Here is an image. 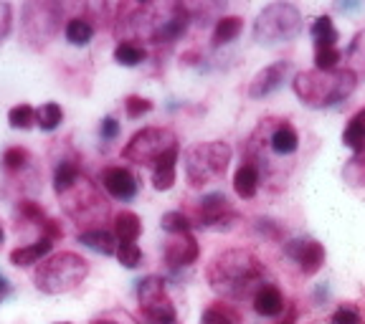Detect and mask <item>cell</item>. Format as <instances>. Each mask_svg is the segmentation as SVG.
Here are the masks:
<instances>
[{
  "mask_svg": "<svg viewBox=\"0 0 365 324\" xmlns=\"http://www.w3.org/2000/svg\"><path fill=\"white\" fill-rule=\"evenodd\" d=\"M244 31V21L239 16H223L218 18L216 28H213V46H226Z\"/></svg>",
  "mask_w": 365,
  "mask_h": 324,
  "instance_id": "obj_22",
  "label": "cell"
},
{
  "mask_svg": "<svg viewBox=\"0 0 365 324\" xmlns=\"http://www.w3.org/2000/svg\"><path fill=\"white\" fill-rule=\"evenodd\" d=\"M173 147H178V137L168 127H148V130L137 132L132 137L127 147L122 150V157L137 162V165H153L158 162L165 152H170Z\"/></svg>",
  "mask_w": 365,
  "mask_h": 324,
  "instance_id": "obj_7",
  "label": "cell"
},
{
  "mask_svg": "<svg viewBox=\"0 0 365 324\" xmlns=\"http://www.w3.org/2000/svg\"><path fill=\"white\" fill-rule=\"evenodd\" d=\"M137 299H140V309H143V317L148 319V324H178L175 304L165 294L163 279L148 276V279L137 281Z\"/></svg>",
  "mask_w": 365,
  "mask_h": 324,
  "instance_id": "obj_8",
  "label": "cell"
},
{
  "mask_svg": "<svg viewBox=\"0 0 365 324\" xmlns=\"http://www.w3.org/2000/svg\"><path fill=\"white\" fill-rule=\"evenodd\" d=\"M350 122H353V125L358 127V130L365 135V109H363V112H358V114H355V117H353V120H350Z\"/></svg>",
  "mask_w": 365,
  "mask_h": 324,
  "instance_id": "obj_40",
  "label": "cell"
},
{
  "mask_svg": "<svg viewBox=\"0 0 365 324\" xmlns=\"http://www.w3.org/2000/svg\"><path fill=\"white\" fill-rule=\"evenodd\" d=\"M145 48L140 43H135V41H122V43H117V48H114V61L120 63V66H137V63L145 61Z\"/></svg>",
  "mask_w": 365,
  "mask_h": 324,
  "instance_id": "obj_24",
  "label": "cell"
},
{
  "mask_svg": "<svg viewBox=\"0 0 365 324\" xmlns=\"http://www.w3.org/2000/svg\"><path fill=\"white\" fill-rule=\"evenodd\" d=\"M125 112L130 120H140V117H145L148 112H153V102H150V99H143V97H127Z\"/></svg>",
  "mask_w": 365,
  "mask_h": 324,
  "instance_id": "obj_33",
  "label": "cell"
},
{
  "mask_svg": "<svg viewBox=\"0 0 365 324\" xmlns=\"http://www.w3.org/2000/svg\"><path fill=\"white\" fill-rule=\"evenodd\" d=\"M297 322V309L294 307H289V312H287V317L282 319L279 324H294Z\"/></svg>",
  "mask_w": 365,
  "mask_h": 324,
  "instance_id": "obj_41",
  "label": "cell"
},
{
  "mask_svg": "<svg viewBox=\"0 0 365 324\" xmlns=\"http://www.w3.org/2000/svg\"><path fill=\"white\" fill-rule=\"evenodd\" d=\"M259 182H262V177H259V165L257 162H251V160H246L244 165L236 170L234 175V190L239 198L244 200H251L254 195H257L259 190Z\"/></svg>",
  "mask_w": 365,
  "mask_h": 324,
  "instance_id": "obj_16",
  "label": "cell"
},
{
  "mask_svg": "<svg viewBox=\"0 0 365 324\" xmlns=\"http://www.w3.org/2000/svg\"><path fill=\"white\" fill-rule=\"evenodd\" d=\"M102 188L117 200H132L137 195V180L127 167H107L102 172Z\"/></svg>",
  "mask_w": 365,
  "mask_h": 324,
  "instance_id": "obj_13",
  "label": "cell"
},
{
  "mask_svg": "<svg viewBox=\"0 0 365 324\" xmlns=\"http://www.w3.org/2000/svg\"><path fill=\"white\" fill-rule=\"evenodd\" d=\"M309 36L314 38V51H317V48H337V38H340V33H337L335 23H332L330 16L314 18Z\"/></svg>",
  "mask_w": 365,
  "mask_h": 324,
  "instance_id": "obj_20",
  "label": "cell"
},
{
  "mask_svg": "<svg viewBox=\"0 0 365 324\" xmlns=\"http://www.w3.org/2000/svg\"><path fill=\"white\" fill-rule=\"evenodd\" d=\"M178 155H180V147H173L170 152H165L158 162H155V167H153V188L155 190H170L173 185H175Z\"/></svg>",
  "mask_w": 365,
  "mask_h": 324,
  "instance_id": "obj_15",
  "label": "cell"
},
{
  "mask_svg": "<svg viewBox=\"0 0 365 324\" xmlns=\"http://www.w3.org/2000/svg\"><path fill=\"white\" fill-rule=\"evenodd\" d=\"M29 150H23V147H11L6 150V155H3V167L6 170H21V167H26V162H29Z\"/></svg>",
  "mask_w": 365,
  "mask_h": 324,
  "instance_id": "obj_32",
  "label": "cell"
},
{
  "mask_svg": "<svg viewBox=\"0 0 365 324\" xmlns=\"http://www.w3.org/2000/svg\"><path fill=\"white\" fill-rule=\"evenodd\" d=\"M94 324H112V322H94Z\"/></svg>",
  "mask_w": 365,
  "mask_h": 324,
  "instance_id": "obj_43",
  "label": "cell"
},
{
  "mask_svg": "<svg viewBox=\"0 0 365 324\" xmlns=\"http://www.w3.org/2000/svg\"><path fill=\"white\" fill-rule=\"evenodd\" d=\"M13 8L8 3H0V43L6 41V36L11 33V23H13Z\"/></svg>",
  "mask_w": 365,
  "mask_h": 324,
  "instance_id": "obj_37",
  "label": "cell"
},
{
  "mask_svg": "<svg viewBox=\"0 0 365 324\" xmlns=\"http://www.w3.org/2000/svg\"><path fill=\"white\" fill-rule=\"evenodd\" d=\"M41 228H43V239H48L51 244L58 239H63V228L58 226L56 221H51V218H46V221L41 223Z\"/></svg>",
  "mask_w": 365,
  "mask_h": 324,
  "instance_id": "obj_38",
  "label": "cell"
},
{
  "mask_svg": "<svg viewBox=\"0 0 365 324\" xmlns=\"http://www.w3.org/2000/svg\"><path fill=\"white\" fill-rule=\"evenodd\" d=\"M299 31H302V16L289 3H272L259 13L257 23H254V38L267 46L287 43V41L297 38Z\"/></svg>",
  "mask_w": 365,
  "mask_h": 324,
  "instance_id": "obj_6",
  "label": "cell"
},
{
  "mask_svg": "<svg viewBox=\"0 0 365 324\" xmlns=\"http://www.w3.org/2000/svg\"><path fill=\"white\" fill-rule=\"evenodd\" d=\"M117 135H120V122L114 120V117H104L102 120V137L104 140H114Z\"/></svg>",
  "mask_w": 365,
  "mask_h": 324,
  "instance_id": "obj_39",
  "label": "cell"
},
{
  "mask_svg": "<svg viewBox=\"0 0 365 324\" xmlns=\"http://www.w3.org/2000/svg\"><path fill=\"white\" fill-rule=\"evenodd\" d=\"M198 254H200L198 241L190 234H175L165 244V261L170 268L190 266V263L198 261Z\"/></svg>",
  "mask_w": 365,
  "mask_h": 324,
  "instance_id": "obj_12",
  "label": "cell"
},
{
  "mask_svg": "<svg viewBox=\"0 0 365 324\" xmlns=\"http://www.w3.org/2000/svg\"><path fill=\"white\" fill-rule=\"evenodd\" d=\"M89 273V263L86 258H81L79 254L63 251L56 254L46 263H41V268L36 271V286L43 294H66L74 291Z\"/></svg>",
  "mask_w": 365,
  "mask_h": 324,
  "instance_id": "obj_4",
  "label": "cell"
},
{
  "mask_svg": "<svg viewBox=\"0 0 365 324\" xmlns=\"http://www.w3.org/2000/svg\"><path fill=\"white\" fill-rule=\"evenodd\" d=\"M114 256H117V261H120L125 268H137L140 261H143V251H140L137 244H132V241H120Z\"/></svg>",
  "mask_w": 365,
  "mask_h": 324,
  "instance_id": "obj_29",
  "label": "cell"
},
{
  "mask_svg": "<svg viewBox=\"0 0 365 324\" xmlns=\"http://www.w3.org/2000/svg\"><path fill=\"white\" fill-rule=\"evenodd\" d=\"M200 324H234V319L228 317L221 307H208L200 314Z\"/></svg>",
  "mask_w": 365,
  "mask_h": 324,
  "instance_id": "obj_34",
  "label": "cell"
},
{
  "mask_svg": "<svg viewBox=\"0 0 365 324\" xmlns=\"http://www.w3.org/2000/svg\"><path fill=\"white\" fill-rule=\"evenodd\" d=\"M21 216L29 218V221H36V223H43L46 221V213L38 203L34 200H21Z\"/></svg>",
  "mask_w": 365,
  "mask_h": 324,
  "instance_id": "obj_36",
  "label": "cell"
},
{
  "mask_svg": "<svg viewBox=\"0 0 365 324\" xmlns=\"http://www.w3.org/2000/svg\"><path fill=\"white\" fill-rule=\"evenodd\" d=\"M330 324H363V319H360V314L353 307H340L330 317Z\"/></svg>",
  "mask_w": 365,
  "mask_h": 324,
  "instance_id": "obj_35",
  "label": "cell"
},
{
  "mask_svg": "<svg viewBox=\"0 0 365 324\" xmlns=\"http://www.w3.org/2000/svg\"><path fill=\"white\" fill-rule=\"evenodd\" d=\"M292 74V63L289 61H277L272 66L262 68L249 84V97L251 99H264L269 94H274L277 89H282L287 81V76Z\"/></svg>",
  "mask_w": 365,
  "mask_h": 324,
  "instance_id": "obj_11",
  "label": "cell"
},
{
  "mask_svg": "<svg viewBox=\"0 0 365 324\" xmlns=\"http://www.w3.org/2000/svg\"><path fill=\"white\" fill-rule=\"evenodd\" d=\"M264 276H267L264 263L259 261L257 254L246 249H228L208 263L211 289L234 302L249 299V296L254 299V294L267 284Z\"/></svg>",
  "mask_w": 365,
  "mask_h": 324,
  "instance_id": "obj_1",
  "label": "cell"
},
{
  "mask_svg": "<svg viewBox=\"0 0 365 324\" xmlns=\"http://www.w3.org/2000/svg\"><path fill=\"white\" fill-rule=\"evenodd\" d=\"M236 221L239 216L231 211L228 198L223 193H208L198 200V226L223 231V228H231V223Z\"/></svg>",
  "mask_w": 365,
  "mask_h": 324,
  "instance_id": "obj_9",
  "label": "cell"
},
{
  "mask_svg": "<svg viewBox=\"0 0 365 324\" xmlns=\"http://www.w3.org/2000/svg\"><path fill=\"white\" fill-rule=\"evenodd\" d=\"M3 239H6V236H3V228H0V244H3Z\"/></svg>",
  "mask_w": 365,
  "mask_h": 324,
  "instance_id": "obj_42",
  "label": "cell"
},
{
  "mask_svg": "<svg viewBox=\"0 0 365 324\" xmlns=\"http://www.w3.org/2000/svg\"><path fill=\"white\" fill-rule=\"evenodd\" d=\"M63 122V109L56 102H46L43 107L36 109V125L43 132H53Z\"/></svg>",
  "mask_w": 365,
  "mask_h": 324,
  "instance_id": "obj_26",
  "label": "cell"
},
{
  "mask_svg": "<svg viewBox=\"0 0 365 324\" xmlns=\"http://www.w3.org/2000/svg\"><path fill=\"white\" fill-rule=\"evenodd\" d=\"M140 16L132 18L137 33L148 36L153 43H170L188 31V11L180 3H163V6H143L137 8Z\"/></svg>",
  "mask_w": 365,
  "mask_h": 324,
  "instance_id": "obj_3",
  "label": "cell"
},
{
  "mask_svg": "<svg viewBox=\"0 0 365 324\" xmlns=\"http://www.w3.org/2000/svg\"><path fill=\"white\" fill-rule=\"evenodd\" d=\"M140 234H143V221H140L137 213L122 211L114 216V236H117V241H132L135 244L140 239Z\"/></svg>",
  "mask_w": 365,
  "mask_h": 324,
  "instance_id": "obj_21",
  "label": "cell"
},
{
  "mask_svg": "<svg viewBox=\"0 0 365 324\" xmlns=\"http://www.w3.org/2000/svg\"><path fill=\"white\" fill-rule=\"evenodd\" d=\"M231 147L226 142H200L185 152V177L193 188H203L208 182L221 180L231 162Z\"/></svg>",
  "mask_w": 365,
  "mask_h": 324,
  "instance_id": "obj_5",
  "label": "cell"
},
{
  "mask_svg": "<svg viewBox=\"0 0 365 324\" xmlns=\"http://www.w3.org/2000/svg\"><path fill=\"white\" fill-rule=\"evenodd\" d=\"M79 177H81L79 165L71 162V160H63V162H58L56 172H53V190H56L58 195H63L66 190L74 188Z\"/></svg>",
  "mask_w": 365,
  "mask_h": 324,
  "instance_id": "obj_23",
  "label": "cell"
},
{
  "mask_svg": "<svg viewBox=\"0 0 365 324\" xmlns=\"http://www.w3.org/2000/svg\"><path fill=\"white\" fill-rule=\"evenodd\" d=\"M66 41L74 46H86L91 38H94V26H91L86 18H71V21L66 23Z\"/></svg>",
  "mask_w": 365,
  "mask_h": 324,
  "instance_id": "obj_25",
  "label": "cell"
},
{
  "mask_svg": "<svg viewBox=\"0 0 365 324\" xmlns=\"http://www.w3.org/2000/svg\"><path fill=\"white\" fill-rule=\"evenodd\" d=\"M79 244L89 246L91 251L104 254V256H114L117 254V236L104 231V228H89V231H81L79 234Z\"/></svg>",
  "mask_w": 365,
  "mask_h": 324,
  "instance_id": "obj_18",
  "label": "cell"
},
{
  "mask_svg": "<svg viewBox=\"0 0 365 324\" xmlns=\"http://www.w3.org/2000/svg\"><path fill=\"white\" fill-rule=\"evenodd\" d=\"M358 86V74L353 68H335V71H299L292 81V89L299 102L314 109L335 107L345 102Z\"/></svg>",
  "mask_w": 365,
  "mask_h": 324,
  "instance_id": "obj_2",
  "label": "cell"
},
{
  "mask_svg": "<svg viewBox=\"0 0 365 324\" xmlns=\"http://www.w3.org/2000/svg\"><path fill=\"white\" fill-rule=\"evenodd\" d=\"M251 304H254V312L262 314V317H279L287 309L284 294L279 291V286H274V284H264L262 289L254 294Z\"/></svg>",
  "mask_w": 365,
  "mask_h": 324,
  "instance_id": "obj_14",
  "label": "cell"
},
{
  "mask_svg": "<svg viewBox=\"0 0 365 324\" xmlns=\"http://www.w3.org/2000/svg\"><path fill=\"white\" fill-rule=\"evenodd\" d=\"M348 58L353 61L355 74H358V71H365V31H360V33L355 36L353 46L348 48Z\"/></svg>",
  "mask_w": 365,
  "mask_h": 324,
  "instance_id": "obj_31",
  "label": "cell"
},
{
  "mask_svg": "<svg viewBox=\"0 0 365 324\" xmlns=\"http://www.w3.org/2000/svg\"><path fill=\"white\" fill-rule=\"evenodd\" d=\"M284 254L299 266L304 276H312L325 266V249L314 239H292L284 244Z\"/></svg>",
  "mask_w": 365,
  "mask_h": 324,
  "instance_id": "obj_10",
  "label": "cell"
},
{
  "mask_svg": "<svg viewBox=\"0 0 365 324\" xmlns=\"http://www.w3.org/2000/svg\"><path fill=\"white\" fill-rule=\"evenodd\" d=\"M53 244L48 239H41L36 241V244L31 246H23V249H16L11 251V263L13 266H34V263H38L41 258H46L48 254H51Z\"/></svg>",
  "mask_w": 365,
  "mask_h": 324,
  "instance_id": "obj_19",
  "label": "cell"
},
{
  "mask_svg": "<svg viewBox=\"0 0 365 324\" xmlns=\"http://www.w3.org/2000/svg\"><path fill=\"white\" fill-rule=\"evenodd\" d=\"M8 122L13 130H31L36 125V109L31 104H18L8 112Z\"/></svg>",
  "mask_w": 365,
  "mask_h": 324,
  "instance_id": "obj_27",
  "label": "cell"
},
{
  "mask_svg": "<svg viewBox=\"0 0 365 324\" xmlns=\"http://www.w3.org/2000/svg\"><path fill=\"white\" fill-rule=\"evenodd\" d=\"M56 324H68V322H56Z\"/></svg>",
  "mask_w": 365,
  "mask_h": 324,
  "instance_id": "obj_44",
  "label": "cell"
},
{
  "mask_svg": "<svg viewBox=\"0 0 365 324\" xmlns=\"http://www.w3.org/2000/svg\"><path fill=\"white\" fill-rule=\"evenodd\" d=\"M160 226H163V231H168L170 236H175V234H190V226H193V223H190V218L185 216V213L170 211L160 218Z\"/></svg>",
  "mask_w": 365,
  "mask_h": 324,
  "instance_id": "obj_28",
  "label": "cell"
},
{
  "mask_svg": "<svg viewBox=\"0 0 365 324\" xmlns=\"http://www.w3.org/2000/svg\"><path fill=\"white\" fill-rule=\"evenodd\" d=\"M269 147L277 155H294L299 147V135L289 122H279V125H274L272 135H269Z\"/></svg>",
  "mask_w": 365,
  "mask_h": 324,
  "instance_id": "obj_17",
  "label": "cell"
},
{
  "mask_svg": "<svg viewBox=\"0 0 365 324\" xmlns=\"http://www.w3.org/2000/svg\"><path fill=\"white\" fill-rule=\"evenodd\" d=\"M342 61L340 48H317L314 51V68L317 71H335Z\"/></svg>",
  "mask_w": 365,
  "mask_h": 324,
  "instance_id": "obj_30",
  "label": "cell"
}]
</instances>
